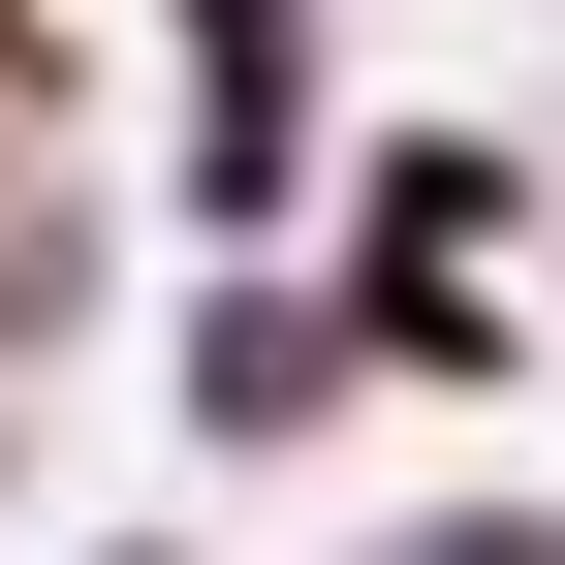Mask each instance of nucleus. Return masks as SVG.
Here are the masks:
<instances>
[{"instance_id": "f257e3e1", "label": "nucleus", "mask_w": 565, "mask_h": 565, "mask_svg": "<svg viewBox=\"0 0 565 565\" xmlns=\"http://www.w3.org/2000/svg\"><path fill=\"white\" fill-rule=\"evenodd\" d=\"M315 282L377 315V377H408V408H503V377H534V282H565V189L503 158V126H345Z\"/></svg>"}, {"instance_id": "f03ea898", "label": "nucleus", "mask_w": 565, "mask_h": 565, "mask_svg": "<svg viewBox=\"0 0 565 565\" xmlns=\"http://www.w3.org/2000/svg\"><path fill=\"white\" fill-rule=\"evenodd\" d=\"M315 189H345V0H158V221L315 252Z\"/></svg>"}, {"instance_id": "7ed1b4c3", "label": "nucleus", "mask_w": 565, "mask_h": 565, "mask_svg": "<svg viewBox=\"0 0 565 565\" xmlns=\"http://www.w3.org/2000/svg\"><path fill=\"white\" fill-rule=\"evenodd\" d=\"M377 315H345L315 252H189V315H158V440L189 471H315V440H377Z\"/></svg>"}, {"instance_id": "20e7f679", "label": "nucleus", "mask_w": 565, "mask_h": 565, "mask_svg": "<svg viewBox=\"0 0 565 565\" xmlns=\"http://www.w3.org/2000/svg\"><path fill=\"white\" fill-rule=\"evenodd\" d=\"M345 565H565V503H534V471H440V503H377Z\"/></svg>"}, {"instance_id": "39448f33", "label": "nucleus", "mask_w": 565, "mask_h": 565, "mask_svg": "<svg viewBox=\"0 0 565 565\" xmlns=\"http://www.w3.org/2000/svg\"><path fill=\"white\" fill-rule=\"evenodd\" d=\"M32 95H63V63H32V32H0V221H32V189H63V126H32Z\"/></svg>"}, {"instance_id": "423d86ee", "label": "nucleus", "mask_w": 565, "mask_h": 565, "mask_svg": "<svg viewBox=\"0 0 565 565\" xmlns=\"http://www.w3.org/2000/svg\"><path fill=\"white\" fill-rule=\"evenodd\" d=\"M95 565H221V534H95Z\"/></svg>"}, {"instance_id": "0eeeda50", "label": "nucleus", "mask_w": 565, "mask_h": 565, "mask_svg": "<svg viewBox=\"0 0 565 565\" xmlns=\"http://www.w3.org/2000/svg\"><path fill=\"white\" fill-rule=\"evenodd\" d=\"M0 32H32V0H0Z\"/></svg>"}, {"instance_id": "6e6552de", "label": "nucleus", "mask_w": 565, "mask_h": 565, "mask_svg": "<svg viewBox=\"0 0 565 565\" xmlns=\"http://www.w3.org/2000/svg\"><path fill=\"white\" fill-rule=\"evenodd\" d=\"M534 315H565V282H534Z\"/></svg>"}]
</instances>
